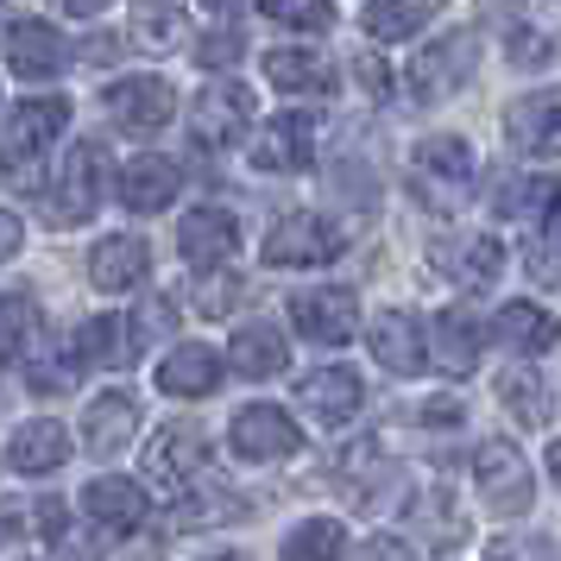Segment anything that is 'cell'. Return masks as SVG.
I'll use <instances>...</instances> for the list:
<instances>
[{
  "label": "cell",
  "mask_w": 561,
  "mask_h": 561,
  "mask_svg": "<svg viewBox=\"0 0 561 561\" xmlns=\"http://www.w3.org/2000/svg\"><path fill=\"white\" fill-rule=\"evenodd\" d=\"M341 253V228H334L329 215H278L272 233H265V265H284V272H297V265H329Z\"/></svg>",
  "instance_id": "obj_1"
},
{
  "label": "cell",
  "mask_w": 561,
  "mask_h": 561,
  "mask_svg": "<svg viewBox=\"0 0 561 561\" xmlns=\"http://www.w3.org/2000/svg\"><path fill=\"white\" fill-rule=\"evenodd\" d=\"M102 190H107V152L82 139V146H70V164H64V178H57L51 221H57V228H77V221H89V215L102 208Z\"/></svg>",
  "instance_id": "obj_2"
},
{
  "label": "cell",
  "mask_w": 561,
  "mask_h": 561,
  "mask_svg": "<svg viewBox=\"0 0 561 561\" xmlns=\"http://www.w3.org/2000/svg\"><path fill=\"white\" fill-rule=\"evenodd\" d=\"M473 64H480V45H473L467 32H448L442 45H423L416 64H410V89H416V102H448L460 82L473 77Z\"/></svg>",
  "instance_id": "obj_3"
},
{
  "label": "cell",
  "mask_w": 561,
  "mask_h": 561,
  "mask_svg": "<svg viewBox=\"0 0 561 561\" xmlns=\"http://www.w3.org/2000/svg\"><path fill=\"white\" fill-rule=\"evenodd\" d=\"M473 485L485 492V505L505 511V517H524L530 511V467L511 442H480L473 455Z\"/></svg>",
  "instance_id": "obj_4"
},
{
  "label": "cell",
  "mask_w": 561,
  "mask_h": 561,
  "mask_svg": "<svg viewBox=\"0 0 561 561\" xmlns=\"http://www.w3.org/2000/svg\"><path fill=\"white\" fill-rule=\"evenodd\" d=\"M290 322L316 347H341L359 329V304H354V290H341V284H329V290H297L290 297Z\"/></svg>",
  "instance_id": "obj_5"
},
{
  "label": "cell",
  "mask_w": 561,
  "mask_h": 561,
  "mask_svg": "<svg viewBox=\"0 0 561 561\" xmlns=\"http://www.w3.org/2000/svg\"><path fill=\"white\" fill-rule=\"evenodd\" d=\"M190 127H196L203 146H233L253 127V89L247 82H208L196 95V107H190Z\"/></svg>",
  "instance_id": "obj_6"
},
{
  "label": "cell",
  "mask_w": 561,
  "mask_h": 561,
  "mask_svg": "<svg viewBox=\"0 0 561 561\" xmlns=\"http://www.w3.org/2000/svg\"><path fill=\"white\" fill-rule=\"evenodd\" d=\"M228 442H233V455L240 460H290L297 448H304L297 423H290L278 404H247L240 416H233Z\"/></svg>",
  "instance_id": "obj_7"
},
{
  "label": "cell",
  "mask_w": 561,
  "mask_h": 561,
  "mask_svg": "<svg viewBox=\"0 0 561 561\" xmlns=\"http://www.w3.org/2000/svg\"><path fill=\"white\" fill-rule=\"evenodd\" d=\"M505 133L524 158H561V89H536L524 102H511Z\"/></svg>",
  "instance_id": "obj_8"
},
{
  "label": "cell",
  "mask_w": 561,
  "mask_h": 561,
  "mask_svg": "<svg viewBox=\"0 0 561 561\" xmlns=\"http://www.w3.org/2000/svg\"><path fill=\"white\" fill-rule=\"evenodd\" d=\"M64 127H70V102H57V95L20 102L7 114V127H0V158H38Z\"/></svg>",
  "instance_id": "obj_9"
},
{
  "label": "cell",
  "mask_w": 561,
  "mask_h": 561,
  "mask_svg": "<svg viewBox=\"0 0 561 561\" xmlns=\"http://www.w3.org/2000/svg\"><path fill=\"white\" fill-rule=\"evenodd\" d=\"M70 64V45H64V32L45 26V20H20V26H7V70L26 82H45L57 77Z\"/></svg>",
  "instance_id": "obj_10"
},
{
  "label": "cell",
  "mask_w": 561,
  "mask_h": 561,
  "mask_svg": "<svg viewBox=\"0 0 561 561\" xmlns=\"http://www.w3.org/2000/svg\"><path fill=\"white\" fill-rule=\"evenodd\" d=\"M107 114L127 133H158L178 114V95H171V82H158V77H121L107 89Z\"/></svg>",
  "instance_id": "obj_11"
},
{
  "label": "cell",
  "mask_w": 561,
  "mask_h": 561,
  "mask_svg": "<svg viewBox=\"0 0 561 561\" xmlns=\"http://www.w3.org/2000/svg\"><path fill=\"white\" fill-rule=\"evenodd\" d=\"M359 398H366V385H359L354 366H316V373L297 379V404H304L309 416H322V423L359 416Z\"/></svg>",
  "instance_id": "obj_12"
},
{
  "label": "cell",
  "mask_w": 561,
  "mask_h": 561,
  "mask_svg": "<svg viewBox=\"0 0 561 561\" xmlns=\"http://www.w3.org/2000/svg\"><path fill=\"white\" fill-rule=\"evenodd\" d=\"M146 467H152V480L164 485V492H190V485L203 480V467H208V448H203V435L190 430V423H178V430H164L146 448Z\"/></svg>",
  "instance_id": "obj_13"
},
{
  "label": "cell",
  "mask_w": 561,
  "mask_h": 561,
  "mask_svg": "<svg viewBox=\"0 0 561 561\" xmlns=\"http://www.w3.org/2000/svg\"><path fill=\"white\" fill-rule=\"evenodd\" d=\"M233 247H240V221L233 215H221V208H190L178 221V253L190 259V265H228Z\"/></svg>",
  "instance_id": "obj_14"
},
{
  "label": "cell",
  "mask_w": 561,
  "mask_h": 561,
  "mask_svg": "<svg viewBox=\"0 0 561 561\" xmlns=\"http://www.w3.org/2000/svg\"><path fill=\"white\" fill-rule=\"evenodd\" d=\"M146 272H152V253H146L139 233H107L102 247L89 253V278H95V290H107V297L146 284Z\"/></svg>",
  "instance_id": "obj_15"
},
{
  "label": "cell",
  "mask_w": 561,
  "mask_h": 561,
  "mask_svg": "<svg viewBox=\"0 0 561 561\" xmlns=\"http://www.w3.org/2000/svg\"><path fill=\"white\" fill-rule=\"evenodd\" d=\"M215 385H221V354L203 347V341H183L158 359V391L164 398H208Z\"/></svg>",
  "instance_id": "obj_16"
},
{
  "label": "cell",
  "mask_w": 561,
  "mask_h": 561,
  "mask_svg": "<svg viewBox=\"0 0 561 561\" xmlns=\"http://www.w3.org/2000/svg\"><path fill=\"white\" fill-rule=\"evenodd\" d=\"M178 164L158 152H139L133 164H121V203L133 208V215H158V208H171V196H178Z\"/></svg>",
  "instance_id": "obj_17"
},
{
  "label": "cell",
  "mask_w": 561,
  "mask_h": 561,
  "mask_svg": "<svg viewBox=\"0 0 561 561\" xmlns=\"http://www.w3.org/2000/svg\"><path fill=\"white\" fill-rule=\"evenodd\" d=\"M316 158V121L309 114H278L272 127H259L253 164L259 171H304Z\"/></svg>",
  "instance_id": "obj_18"
},
{
  "label": "cell",
  "mask_w": 561,
  "mask_h": 561,
  "mask_svg": "<svg viewBox=\"0 0 561 561\" xmlns=\"http://www.w3.org/2000/svg\"><path fill=\"white\" fill-rule=\"evenodd\" d=\"M373 359H379L385 373H398V379H410V373H423V329H416V316H404V309H379L373 316Z\"/></svg>",
  "instance_id": "obj_19"
},
{
  "label": "cell",
  "mask_w": 561,
  "mask_h": 561,
  "mask_svg": "<svg viewBox=\"0 0 561 561\" xmlns=\"http://www.w3.org/2000/svg\"><path fill=\"white\" fill-rule=\"evenodd\" d=\"M423 354L442 366V373H473L480 366V322L467 316V309H442L430 322V341H423Z\"/></svg>",
  "instance_id": "obj_20"
},
{
  "label": "cell",
  "mask_w": 561,
  "mask_h": 561,
  "mask_svg": "<svg viewBox=\"0 0 561 561\" xmlns=\"http://www.w3.org/2000/svg\"><path fill=\"white\" fill-rule=\"evenodd\" d=\"M64 455H70V430H64L57 416H32V423H20L13 442H7L13 473H51V467H64Z\"/></svg>",
  "instance_id": "obj_21"
},
{
  "label": "cell",
  "mask_w": 561,
  "mask_h": 561,
  "mask_svg": "<svg viewBox=\"0 0 561 561\" xmlns=\"http://www.w3.org/2000/svg\"><path fill=\"white\" fill-rule=\"evenodd\" d=\"M473 171H480V158H473V146H467V139H455V133H435V139H423V146H416V178L442 183L448 196H455V190H467V183H473ZM448 196H442V203H448Z\"/></svg>",
  "instance_id": "obj_22"
},
{
  "label": "cell",
  "mask_w": 561,
  "mask_h": 561,
  "mask_svg": "<svg viewBox=\"0 0 561 561\" xmlns=\"http://www.w3.org/2000/svg\"><path fill=\"white\" fill-rule=\"evenodd\" d=\"M82 511L102 524V530H139L146 524V485L121 480V473H107V480H95L89 492H82Z\"/></svg>",
  "instance_id": "obj_23"
},
{
  "label": "cell",
  "mask_w": 561,
  "mask_h": 561,
  "mask_svg": "<svg viewBox=\"0 0 561 561\" xmlns=\"http://www.w3.org/2000/svg\"><path fill=\"white\" fill-rule=\"evenodd\" d=\"M228 366L240 379H278L284 366H290V347H284V334L272 322H247L228 341Z\"/></svg>",
  "instance_id": "obj_24"
},
{
  "label": "cell",
  "mask_w": 561,
  "mask_h": 561,
  "mask_svg": "<svg viewBox=\"0 0 561 561\" xmlns=\"http://www.w3.org/2000/svg\"><path fill=\"white\" fill-rule=\"evenodd\" d=\"M492 334H499V347H511V354H542V347H556L561 341V322L549 316V309L536 304H505L499 309V322H492Z\"/></svg>",
  "instance_id": "obj_25"
},
{
  "label": "cell",
  "mask_w": 561,
  "mask_h": 561,
  "mask_svg": "<svg viewBox=\"0 0 561 561\" xmlns=\"http://www.w3.org/2000/svg\"><path fill=\"white\" fill-rule=\"evenodd\" d=\"M133 430H139V404H133L127 391H107V398H95V404H89V416H82V442H89L95 455H114Z\"/></svg>",
  "instance_id": "obj_26"
},
{
  "label": "cell",
  "mask_w": 561,
  "mask_h": 561,
  "mask_svg": "<svg viewBox=\"0 0 561 561\" xmlns=\"http://www.w3.org/2000/svg\"><path fill=\"white\" fill-rule=\"evenodd\" d=\"M265 77H272V89H284V95H329L334 70L322 64V51H297V45H284V51L265 57Z\"/></svg>",
  "instance_id": "obj_27"
},
{
  "label": "cell",
  "mask_w": 561,
  "mask_h": 561,
  "mask_svg": "<svg viewBox=\"0 0 561 561\" xmlns=\"http://www.w3.org/2000/svg\"><path fill=\"white\" fill-rule=\"evenodd\" d=\"M133 354H139V341H133V329L121 322V316L82 322L77 347H70V359H82V366H121V359H133Z\"/></svg>",
  "instance_id": "obj_28"
},
{
  "label": "cell",
  "mask_w": 561,
  "mask_h": 561,
  "mask_svg": "<svg viewBox=\"0 0 561 561\" xmlns=\"http://www.w3.org/2000/svg\"><path fill=\"white\" fill-rule=\"evenodd\" d=\"M133 45H139V51H152V57H164V51L196 45V38H190V20H183L178 7H158V0H146V7L133 13Z\"/></svg>",
  "instance_id": "obj_29"
},
{
  "label": "cell",
  "mask_w": 561,
  "mask_h": 561,
  "mask_svg": "<svg viewBox=\"0 0 561 561\" xmlns=\"http://www.w3.org/2000/svg\"><path fill=\"white\" fill-rule=\"evenodd\" d=\"M430 13H435V0H373L359 26H366L373 45H398V38H410V32H423Z\"/></svg>",
  "instance_id": "obj_30"
},
{
  "label": "cell",
  "mask_w": 561,
  "mask_h": 561,
  "mask_svg": "<svg viewBox=\"0 0 561 561\" xmlns=\"http://www.w3.org/2000/svg\"><path fill=\"white\" fill-rule=\"evenodd\" d=\"M341 549H347L341 517H309V524H297V530H290L284 561H341Z\"/></svg>",
  "instance_id": "obj_31"
},
{
  "label": "cell",
  "mask_w": 561,
  "mask_h": 561,
  "mask_svg": "<svg viewBox=\"0 0 561 561\" xmlns=\"http://www.w3.org/2000/svg\"><path fill=\"white\" fill-rule=\"evenodd\" d=\"M499 398H505V410L524 423V430L549 423V391H542V379H536L530 366H511L505 379H499Z\"/></svg>",
  "instance_id": "obj_32"
},
{
  "label": "cell",
  "mask_w": 561,
  "mask_h": 561,
  "mask_svg": "<svg viewBox=\"0 0 561 561\" xmlns=\"http://www.w3.org/2000/svg\"><path fill=\"white\" fill-rule=\"evenodd\" d=\"M448 265H455L460 284H492L505 272V247L492 233H480V240H460V253H448Z\"/></svg>",
  "instance_id": "obj_33"
},
{
  "label": "cell",
  "mask_w": 561,
  "mask_h": 561,
  "mask_svg": "<svg viewBox=\"0 0 561 561\" xmlns=\"http://www.w3.org/2000/svg\"><path fill=\"white\" fill-rule=\"evenodd\" d=\"M32 329H38V316H32L26 297H0V359H20V354H26Z\"/></svg>",
  "instance_id": "obj_34"
},
{
  "label": "cell",
  "mask_w": 561,
  "mask_h": 561,
  "mask_svg": "<svg viewBox=\"0 0 561 561\" xmlns=\"http://www.w3.org/2000/svg\"><path fill=\"white\" fill-rule=\"evenodd\" d=\"M233 304H240V278L208 265L203 278H196V316H228Z\"/></svg>",
  "instance_id": "obj_35"
},
{
  "label": "cell",
  "mask_w": 561,
  "mask_h": 561,
  "mask_svg": "<svg viewBox=\"0 0 561 561\" xmlns=\"http://www.w3.org/2000/svg\"><path fill=\"white\" fill-rule=\"evenodd\" d=\"M265 13H272L278 26H297V32L329 26V0H265Z\"/></svg>",
  "instance_id": "obj_36"
},
{
  "label": "cell",
  "mask_w": 561,
  "mask_h": 561,
  "mask_svg": "<svg viewBox=\"0 0 561 561\" xmlns=\"http://www.w3.org/2000/svg\"><path fill=\"white\" fill-rule=\"evenodd\" d=\"M524 203H530L536 215H542V233H549V240L561 247V178L530 183V190H524Z\"/></svg>",
  "instance_id": "obj_37"
},
{
  "label": "cell",
  "mask_w": 561,
  "mask_h": 561,
  "mask_svg": "<svg viewBox=\"0 0 561 561\" xmlns=\"http://www.w3.org/2000/svg\"><path fill=\"white\" fill-rule=\"evenodd\" d=\"M196 64H203V70H228V64H240V38H233V32H208L203 45H196Z\"/></svg>",
  "instance_id": "obj_38"
},
{
  "label": "cell",
  "mask_w": 561,
  "mask_h": 561,
  "mask_svg": "<svg viewBox=\"0 0 561 561\" xmlns=\"http://www.w3.org/2000/svg\"><path fill=\"white\" fill-rule=\"evenodd\" d=\"M354 561H416V556H410V549L398 542V536H366Z\"/></svg>",
  "instance_id": "obj_39"
},
{
  "label": "cell",
  "mask_w": 561,
  "mask_h": 561,
  "mask_svg": "<svg viewBox=\"0 0 561 561\" xmlns=\"http://www.w3.org/2000/svg\"><path fill=\"white\" fill-rule=\"evenodd\" d=\"M354 77H359V89H366L373 102H379L385 89H391V70H385L379 57H359V64H354Z\"/></svg>",
  "instance_id": "obj_40"
},
{
  "label": "cell",
  "mask_w": 561,
  "mask_h": 561,
  "mask_svg": "<svg viewBox=\"0 0 561 561\" xmlns=\"http://www.w3.org/2000/svg\"><path fill=\"white\" fill-rule=\"evenodd\" d=\"M64 517H70V505H64V499H38V536H45V542H57V536H64Z\"/></svg>",
  "instance_id": "obj_41"
},
{
  "label": "cell",
  "mask_w": 561,
  "mask_h": 561,
  "mask_svg": "<svg viewBox=\"0 0 561 561\" xmlns=\"http://www.w3.org/2000/svg\"><path fill=\"white\" fill-rule=\"evenodd\" d=\"M542 57H549V51H542V38H536V32H511V64H530V70H536Z\"/></svg>",
  "instance_id": "obj_42"
},
{
  "label": "cell",
  "mask_w": 561,
  "mask_h": 561,
  "mask_svg": "<svg viewBox=\"0 0 561 561\" xmlns=\"http://www.w3.org/2000/svg\"><path fill=\"white\" fill-rule=\"evenodd\" d=\"M20 240H26V228H20V215H13V208H0V265H7V259L20 253Z\"/></svg>",
  "instance_id": "obj_43"
},
{
  "label": "cell",
  "mask_w": 561,
  "mask_h": 561,
  "mask_svg": "<svg viewBox=\"0 0 561 561\" xmlns=\"http://www.w3.org/2000/svg\"><path fill=\"white\" fill-rule=\"evenodd\" d=\"M492 561H549L542 542H492Z\"/></svg>",
  "instance_id": "obj_44"
},
{
  "label": "cell",
  "mask_w": 561,
  "mask_h": 561,
  "mask_svg": "<svg viewBox=\"0 0 561 561\" xmlns=\"http://www.w3.org/2000/svg\"><path fill=\"white\" fill-rule=\"evenodd\" d=\"M57 7H64L70 20H95V13H102L107 0H57Z\"/></svg>",
  "instance_id": "obj_45"
},
{
  "label": "cell",
  "mask_w": 561,
  "mask_h": 561,
  "mask_svg": "<svg viewBox=\"0 0 561 561\" xmlns=\"http://www.w3.org/2000/svg\"><path fill=\"white\" fill-rule=\"evenodd\" d=\"M542 467H549V480H556V492H561V442H549V460H542Z\"/></svg>",
  "instance_id": "obj_46"
},
{
  "label": "cell",
  "mask_w": 561,
  "mask_h": 561,
  "mask_svg": "<svg viewBox=\"0 0 561 561\" xmlns=\"http://www.w3.org/2000/svg\"><path fill=\"white\" fill-rule=\"evenodd\" d=\"M208 7H215V13H240V7H247V0H208Z\"/></svg>",
  "instance_id": "obj_47"
},
{
  "label": "cell",
  "mask_w": 561,
  "mask_h": 561,
  "mask_svg": "<svg viewBox=\"0 0 561 561\" xmlns=\"http://www.w3.org/2000/svg\"><path fill=\"white\" fill-rule=\"evenodd\" d=\"M203 561H247V556H203Z\"/></svg>",
  "instance_id": "obj_48"
}]
</instances>
